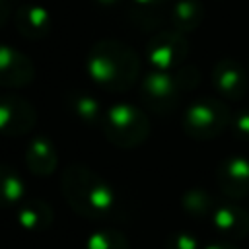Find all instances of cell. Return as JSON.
<instances>
[{
  "instance_id": "6da1fadb",
  "label": "cell",
  "mask_w": 249,
  "mask_h": 249,
  "mask_svg": "<svg viewBox=\"0 0 249 249\" xmlns=\"http://www.w3.org/2000/svg\"><path fill=\"white\" fill-rule=\"evenodd\" d=\"M60 193L68 206L88 220H109L119 214L115 189L95 169L74 163L62 171Z\"/></svg>"
},
{
  "instance_id": "7a4b0ae2",
  "label": "cell",
  "mask_w": 249,
  "mask_h": 249,
  "mask_svg": "<svg viewBox=\"0 0 249 249\" xmlns=\"http://www.w3.org/2000/svg\"><path fill=\"white\" fill-rule=\"evenodd\" d=\"M140 62L136 53L119 41H99L88 56L91 80L109 91H124L134 86Z\"/></svg>"
},
{
  "instance_id": "3957f363",
  "label": "cell",
  "mask_w": 249,
  "mask_h": 249,
  "mask_svg": "<svg viewBox=\"0 0 249 249\" xmlns=\"http://www.w3.org/2000/svg\"><path fill=\"white\" fill-rule=\"evenodd\" d=\"M99 128L109 144L130 150L146 142L150 134V121L146 113L140 111L138 107L119 103V105L109 107L103 113Z\"/></svg>"
},
{
  "instance_id": "277c9868",
  "label": "cell",
  "mask_w": 249,
  "mask_h": 249,
  "mask_svg": "<svg viewBox=\"0 0 249 249\" xmlns=\"http://www.w3.org/2000/svg\"><path fill=\"white\" fill-rule=\"evenodd\" d=\"M181 76H183L181 72L177 76H171V74L160 72V70L148 74L140 84V99H142V103L150 111H156V113L171 111L177 105V101L181 97V91L189 89L187 84H183Z\"/></svg>"
},
{
  "instance_id": "5b68a950",
  "label": "cell",
  "mask_w": 249,
  "mask_h": 249,
  "mask_svg": "<svg viewBox=\"0 0 249 249\" xmlns=\"http://www.w3.org/2000/svg\"><path fill=\"white\" fill-rule=\"evenodd\" d=\"M226 124H228V107L216 99L195 101L183 117V126L187 134L200 140L214 138L226 128Z\"/></svg>"
},
{
  "instance_id": "8992f818",
  "label": "cell",
  "mask_w": 249,
  "mask_h": 249,
  "mask_svg": "<svg viewBox=\"0 0 249 249\" xmlns=\"http://www.w3.org/2000/svg\"><path fill=\"white\" fill-rule=\"evenodd\" d=\"M37 121L35 109L19 95H0V134L23 136Z\"/></svg>"
},
{
  "instance_id": "52a82bcc",
  "label": "cell",
  "mask_w": 249,
  "mask_h": 249,
  "mask_svg": "<svg viewBox=\"0 0 249 249\" xmlns=\"http://www.w3.org/2000/svg\"><path fill=\"white\" fill-rule=\"evenodd\" d=\"M185 53L187 43L179 33H161L148 45V60L160 72H167L177 66L185 58Z\"/></svg>"
},
{
  "instance_id": "ba28073f",
  "label": "cell",
  "mask_w": 249,
  "mask_h": 249,
  "mask_svg": "<svg viewBox=\"0 0 249 249\" xmlns=\"http://www.w3.org/2000/svg\"><path fill=\"white\" fill-rule=\"evenodd\" d=\"M33 64L31 60L8 47L0 45V86L2 88H23L33 80Z\"/></svg>"
},
{
  "instance_id": "9c48e42d",
  "label": "cell",
  "mask_w": 249,
  "mask_h": 249,
  "mask_svg": "<svg viewBox=\"0 0 249 249\" xmlns=\"http://www.w3.org/2000/svg\"><path fill=\"white\" fill-rule=\"evenodd\" d=\"M218 183L226 195L237 198L249 193V160L230 158L220 165Z\"/></svg>"
},
{
  "instance_id": "30bf717a",
  "label": "cell",
  "mask_w": 249,
  "mask_h": 249,
  "mask_svg": "<svg viewBox=\"0 0 249 249\" xmlns=\"http://www.w3.org/2000/svg\"><path fill=\"white\" fill-rule=\"evenodd\" d=\"M25 165L35 175H51L56 171L58 156L53 142L45 136L33 138L25 148Z\"/></svg>"
},
{
  "instance_id": "8fae6325",
  "label": "cell",
  "mask_w": 249,
  "mask_h": 249,
  "mask_svg": "<svg viewBox=\"0 0 249 249\" xmlns=\"http://www.w3.org/2000/svg\"><path fill=\"white\" fill-rule=\"evenodd\" d=\"M16 218H18V224L21 226V230L43 231L53 224L54 212L49 202H45L41 198H29V200H21L18 204Z\"/></svg>"
},
{
  "instance_id": "7c38bea8",
  "label": "cell",
  "mask_w": 249,
  "mask_h": 249,
  "mask_svg": "<svg viewBox=\"0 0 249 249\" xmlns=\"http://www.w3.org/2000/svg\"><path fill=\"white\" fill-rule=\"evenodd\" d=\"M212 222L216 230L224 235H245L249 231V214L235 204H220L212 212Z\"/></svg>"
},
{
  "instance_id": "4fadbf2b",
  "label": "cell",
  "mask_w": 249,
  "mask_h": 249,
  "mask_svg": "<svg viewBox=\"0 0 249 249\" xmlns=\"http://www.w3.org/2000/svg\"><path fill=\"white\" fill-rule=\"evenodd\" d=\"M16 27L27 39H43L49 33V14L41 6H21L16 14Z\"/></svg>"
},
{
  "instance_id": "5bb4252c",
  "label": "cell",
  "mask_w": 249,
  "mask_h": 249,
  "mask_svg": "<svg viewBox=\"0 0 249 249\" xmlns=\"http://www.w3.org/2000/svg\"><path fill=\"white\" fill-rule=\"evenodd\" d=\"M214 84L218 91H222L228 97H239L245 91V78L239 66H235L231 60H224L214 70Z\"/></svg>"
},
{
  "instance_id": "9a60e30c",
  "label": "cell",
  "mask_w": 249,
  "mask_h": 249,
  "mask_svg": "<svg viewBox=\"0 0 249 249\" xmlns=\"http://www.w3.org/2000/svg\"><path fill=\"white\" fill-rule=\"evenodd\" d=\"M25 185L14 167L0 163V206H18L23 200Z\"/></svg>"
},
{
  "instance_id": "2e32d148",
  "label": "cell",
  "mask_w": 249,
  "mask_h": 249,
  "mask_svg": "<svg viewBox=\"0 0 249 249\" xmlns=\"http://www.w3.org/2000/svg\"><path fill=\"white\" fill-rule=\"evenodd\" d=\"M66 103H68V109L72 111V115L76 119H80L84 124H88V126H91V124L99 126L101 124L103 111H101V107H99L95 97H91V95H88L84 91H78V93L68 95Z\"/></svg>"
},
{
  "instance_id": "e0dca14e",
  "label": "cell",
  "mask_w": 249,
  "mask_h": 249,
  "mask_svg": "<svg viewBox=\"0 0 249 249\" xmlns=\"http://www.w3.org/2000/svg\"><path fill=\"white\" fill-rule=\"evenodd\" d=\"M86 249H128V239L117 230H101L89 235Z\"/></svg>"
},
{
  "instance_id": "ac0fdd59",
  "label": "cell",
  "mask_w": 249,
  "mask_h": 249,
  "mask_svg": "<svg viewBox=\"0 0 249 249\" xmlns=\"http://www.w3.org/2000/svg\"><path fill=\"white\" fill-rule=\"evenodd\" d=\"M183 206H185V210L189 212V214H193V216H196V218H200V216H212V212H214V202H212V198L204 193V191H198V189H195V191H189L185 196H183Z\"/></svg>"
},
{
  "instance_id": "d6986e66",
  "label": "cell",
  "mask_w": 249,
  "mask_h": 249,
  "mask_svg": "<svg viewBox=\"0 0 249 249\" xmlns=\"http://www.w3.org/2000/svg\"><path fill=\"white\" fill-rule=\"evenodd\" d=\"M200 19V8L193 2H181L173 10V23L177 29H191Z\"/></svg>"
},
{
  "instance_id": "ffe728a7",
  "label": "cell",
  "mask_w": 249,
  "mask_h": 249,
  "mask_svg": "<svg viewBox=\"0 0 249 249\" xmlns=\"http://www.w3.org/2000/svg\"><path fill=\"white\" fill-rule=\"evenodd\" d=\"M165 247L167 249H198V241L187 231H177L167 237Z\"/></svg>"
},
{
  "instance_id": "44dd1931",
  "label": "cell",
  "mask_w": 249,
  "mask_h": 249,
  "mask_svg": "<svg viewBox=\"0 0 249 249\" xmlns=\"http://www.w3.org/2000/svg\"><path fill=\"white\" fill-rule=\"evenodd\" d=\"M235 126H237L239 134H243V136H249V115H243V117H239V119H237V123H235Z\"/></svg>"
},
{
  "instance_id": "7402d4cb",
  "label": "cell",
  "mask_w": 249,
  "mask_h": 249,
  "mask_svg": "<svg viewBox=\"0 0 249 249\" xmlns=\"http://www.w3.org/2000/svg\"><path fill=\"white\" fill-rule=\"evenodd\" d=\"M6 19H8V4L4 0H0V27L4 25Z\"/></svg>"
},
{
  "instance_id": "603a6c76",
  "label": "cell",
  "mask_w": 249,
  "mask_h": 249,
  "mask_svg": "<svg viewBox=\"0 0 249 249\" xmlns=\"http://www.w3.org/2000/svg\"><path fill=\"white\" fill-rule=\"evenodd\" d=\"M140 6H148V8H154V6H158V4H161L163 0H136Z\"/></svg>"
},
{
  "instance_id": "cb8c5ba5",
  "label": "cell",
  "mask_w": 249,
  "mask_h": 249,
  "mask_svg": "<svg viewBox=\"0 0 249 249\" xmlns=\"http://www.w3.org/2000/svg\"><path fill=\"white\" fill-rule=\"evenodd\" d=\"M206 249H235L233 245H228V243H220V245H210Z\"/></svg>"
},
{
  "instance_id": "d4e9b609",
  "label": "cell",
  "mask_w": 249,
  "mask_h": 249,
  "mask_svg": "<svg viewBox=\"0 0 249 249\" xmlns=\"http://www.w3.org/2000/svg\"><path fill=\"white\" fill-rule=\"evenodd\" d=\"M99 2H105V4H111V2H115V0H99Z\"/></svg>"
}]
</instances>
